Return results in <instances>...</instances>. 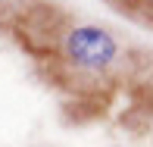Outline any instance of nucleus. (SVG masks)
Instances as JSON below:
<instances>
[{
	"label": "nucleus",
	"mask_w": 153,
	"mask_h": 147,
	"mask_svg": "<svg viewBox=\"0 0 153 147\" xmlns=\"http://www.w3.org/2000/svg\"><path fill=\"white\" fill-rule=\"evenodd\" d=\"M59 50H62L69 66L81 69V72H109L116 66V60H119V53H122V44L103 25L78 22V25L62 31Z\"/></svg>",
	"instance_id": "nucleus-1"
}]
</instances>
